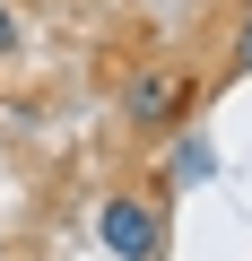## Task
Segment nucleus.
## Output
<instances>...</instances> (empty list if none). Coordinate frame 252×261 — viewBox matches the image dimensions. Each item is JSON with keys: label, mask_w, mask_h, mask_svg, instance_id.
Returning <instances> with one entry per match:
<instances>
[{"label": "nucleus", "mask_w": 252, "mask_h": 261, "mask_svg": "<svg viewBox=\"0 0 252 261\" xmlns=\"http://www.w3.org/2000/svg\"><path fill=\"white\" fill-rule=\"evenodd\" d=\"M183 105H191V87H183L174 70H139L131 87H122V113H131V130H174V122H183Z\"/></svg>", "instance_id": "f03ea898"}, {"label": "nucleus", "mask_w": 252, "mask_h": 261, "mask_svg": "<svg viewBox=\"0 0 252 261\" xmlns=\"http://www.w3.org/2000/svg\"><path fill=\"white\" fill-rule=\"evenodd\" d=\"M0 61H18V9L0 0Z\"/></svg>", "instance_id": "20e7f679"}, {"label": "nucleus", "mask_w": 252, "mask_h": 261, "mask_svg": "<svg viewBox=\"0 0 252 261\" xmlns=\"http://www.w3.org/2000/svg\"><path fill=\"white\" fill-rule=\"evenodd\" d=\"M235 70H252V18H243V35H235Z\"/></svg>", "instance_id": "39448f33"}, {"label": "nucleus", "mask_w": 252, "mask_h": 261, "mask_svg": "<svg viewBox=\"0 0 252 261\" xmlns=\"http://www.w3.org/2000/svg\"><path fill=\"white\" fill-rule=\"evenodd\" d=\"M96 235H104L113 261H165V209L139 200V192H113L96 209Z\"/></svg>", "instance_id": "f257e3e1"}, {"label": "nucleus", "mask_w": 252, "mask_h": 261, "mask_svg": "<svg viewBox=\"0 0 252 261\" xmlns=\"http://www.w3.org/2000/svg\"><path fill=\"white\" fill-rule=\"evenodd\" d=\"M209 166H217L209 140H183V148H174V174H209Z\"/></svg>", "instance_id": "7ed1b4c3"}]
</instances>
